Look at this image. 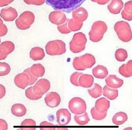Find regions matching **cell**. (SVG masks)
I'll return each instance as SVG.
<instances>
[{"label":"cell","instance_id":"obj_17","mask_svg":"<svg viewBox=\"0 0 132 130\" xmlns=\"http://www.w3.org/2000/svg\"><path fill=\"white\" fill-rule=\"evenodd\" d=\"M73 19L79 21H85L88 17V13L87 10L82 7H79L72 12Z\"/></svg>","mask_w":132,"mask_h":130},{"label":"cell","instance_id":"obj_26","mask_svg":"<svg viewBox=\"0 0 132 130\" xmlns=\"http://www.w3.org/2000/svg\"><path fill=\"white\" fill-rule=\"evenodd\" d=\"M102 92L104 96L111 100L116 99L118 95V89L110 88L107 85L104 86Z\"/></svg>","mask_w":132,"mask_h":130},{"label":"cell","instance_id":"obj_25","mask_svg":"<svg viewBox=\"0 0 132 130\" xmlns=\"http://www.w3.org/2000/svg\"><path fill=\"white\" fill-rule=\"evenodd\" d=\"M128 119V116L126 113L120 112L117 113L114 115L112 118V121L115 125L120 126L126 122Z\"/></svg>","mask_w":132,"mask_h":130},{"label":"cell","instance_id":"obj_11","mask_svg":"<svg viewBox=\"0 0 132 130\" xmlns=\"http://www.w3.org/2000/svg\"><path fill=\"white\" fill-rule=\"evenodd\" d=\"M50 21L56 25H61L64 24L67 21L65 14L62 11H55L52 12L49 16Z\"/></svg>","mask_w":132,"mask_h":130},{"label":"cell","instance_id":"obj_29","mask_svg":"<svg viewBox=\"0 0 132 130\" xmlns=\"http://www.w3.org/2000/svg\"><path fill=\"white\" fill-rule=\"evenodd\" d=\"M89 95L94 98H97L100 97L102 94V88L101 86L98 84H95L94 87L92 89L88 90Z\"/></svg>","mask_w":132,"mask_h":130},{"label":"cell","instance_id":"obj_44","mask_svg":"<svg viewBox=\"0 0 132 130\" xmlns=\"http://www.w3.org/2000/svg\"><path fill=\"white\" fill-rule=\"evenodd\" d=\"M14 0H0V7L7 6L13 2Z\"/></svg>","mask_w":132,"mask_h":130},{"label":"cell","instance_id":"obj_21","mask_svg":"<svg viewBox=\"0 0 132 130\" xmlns=\"http://www.w3.org/2000/svg\"><path fill=\"white\" fill-rule=\"evenodd\" d=\"M92 74L95 78L103 79L108 74L107 68L102 65H98L92 69Z\"/></svg>","mask_w":132,"mask_h":130},{"label":"cell","instance_id":"obj_18","mask_svg":"<svg viewBox=\"0 0 132 130\" xmlns=\"http://www.w3.org/2000/svg\"><path fill=\"white\" fill-rule=\"evenodd\" d=\"M110 102L107 99L101 98L96 101L95 108L101 113L107 112L110 107Z\"/></svg>","mask_w":132,"mask_h":130},{"label":"cell","instance_id":"obj_48","mask_svg":"<svg viewBox=\"0 0 132 130\" xmlns=\"http://www.w3.org/2000/svg\"><path fill=\"white\" fill-rule=\"evenodd\" d=\"M1 43V39H0V43Z\"/></svg>","mask_w":132,"mask_h":130},{"label":"cell","instance_id":"obj_5","mask_svg":"<svg viewBox=\"0 0 132 130\" xmlns=\"http://www.w3.org/2000/svg\"><path fill=\"white\" fill-rule=\"evenodd\" d=\"M87 42V38L84 34L81 32L75 33L69 44L70 50L73 53L81 52L85 49Z\"/></svg>","mask_w":132,"mask_h":130},{"label":"cell","instance_id":"obj_36","mask_svg":"<svg viewBox=\"0 0 132 130\" xmlns=\"http://www.w3.org/2000/svg\"><path fill=\"white\" fill-rule=\"evenodd\" d=\"M24 72L27 73L28 75L29 76V78H30V83H29V86H31L33 85V84L36 82L37 79H38V78L34 76V75L32 74L31 71H30V68H27V69L25 70L24 71Z\"/></svg>","mask_w":132,"mask_h":130},{"label":"cell","instance_id":"obj_27","mask_svg":"<svg viewBox=\"0 0 132 130\" xmlns=\"http://www.w3.org/2000/svg\"><path fill=\"white\" fill-rule=\"evenodd\" d=\"M30 70L32 74L38 78L43 77L45 74V68L40 64H33L30 68Z\"/></svg>","mask_w":132,"mask_h":130},{"label":"cell","instance_id":"obj_39","mask_svg":"<svg viewBox=\"0 0 132 130\" xmlns=\"http://www.w3.org/2000/svg\"><path fill=\"white\" fill-rule=\"evenodd\" d=\"M58 29L60 32L62 34H67L71 32L68 28L66 22L65 24L58 26Z\"/></svg>","mask_w":132,"mask_h":130},{"label":"cell","instance_id":"obj_23","mask_svg":"<svg viewBox=\"0 0 132 130\" xmlns=\"http://www.w3.org/2000/svg\"><path fill=\"white\" fill-rule=\"evenodd\" d=\"M11 111L14 116L17 117H22L26 114L27 109L22 104L16 103L12 106Z\"/></svg>","mask_w":132,"mask_h":130},{"label":"cell","instance_id":"obj_16","mask_svg":"<svg viewBox=\"0 0 132 130\" xmlns=\"http://www.w3.org/2000/svg\"><path fill=\"white\" fill-rule=\"evenodd\" d=\"M123 5L124 4L122 0H111L108 5V8L111 13L117 14L120 13Z\"/></svg>","mask_w":132,"mask_h":130},{"label":"cell","instance_id":"obj_7","mask_svg":"<svg viewBox=\"0 0 132 130\" xmlns=\"http://www.w3.org/2000/svg\"><path fill=\"white\" fill-rule=\"evenodd\" d=\"M35 20L34 14L31 12L26 11L22 13L15 21L16 26L21 30L29 28Z\"/></svg>","mask_w":132,"mask_h":130},{"label":"cell","instance_id":"obj_22","mask_svg":"<svg viewBox=\"0 0 132 130\" xmlns=\"http://www.w3.org/2000/svg\"><path fill=\"white\" fill-rule=\"evenodd\" d=\"M30 57L34 61L42 60L45 57L44 50L39 47H35L31 49L29 53Z\"/></svg>","mask_w":132,"mask_h":130},{"label":"cell","instance_id":"obj_8","mask_svg":"<svg viewBox=\"0 0 132 130\" xmlns=\"http://www.w3.org/2000/svg\"><path fill=\"white\" fill-rule=\"evenodd\" d=\"M68 108L72 113L75 115H81L86 112L87 105L84 100L78 97H75L69 102Z\"/></svg>","mask_w":132,"mask_h":130},{"label":"cell","instance_id":"obj_37","mask_svg":"<svg viewBox=\"0 0 132 130\" xmlns=\"http://www.w3.org/2000/svg\"><path fill=\"white\" fill-rule=\"evenodd\" d=\"M7 32V26L4 24L1 19L0 18V37L5 36Z\"/></svg>","mask_w":132,"mask_h":130},{"label":"cell","instance_id":"obj_42","mask_svg":"<svg viewBox=\"0 0 132 130\" xmlns=\"http://www.w3.org/2000/svg\"><path fill=\"white\" fill-rule=\"evenodd\" d=\"M8 124L4 120L0 119V130H7Z\"/></svg>","mask_w":132,"mask_h":130},{"label":"cell","instance_id":"obj_9","mask_svg":"<svg viewBox=\"0 0 132 130\" xmlns=\"http://www.w3.org/2000/svg\"><path fill=\"white\" fill-rule=\"evenodd\" d=\"M51 87L50 82L45 79H39L33 86L34 92L38 95L43 96L50 90Z\"/></svg>","mask_w":132,"mask_h":130},{"label":"cell","instance_id":"obj_28","mask_svg":"<svg viewBox=\"0 0 132 130\" xmlns=\"http://www.w3.org/2000/svg\"><path fill=\"white\" fill-rule=\"evenodd\" d=\"M68 28L71 32H75L81 29L83 25V22L79 21L73 19H68L66 21Z\"/></svg>","mask_w":132,"mask_h":130},{"label":"cell","instance_id":"obj_24","mask_svg":"<svg viewBox=\"0 0 132 130\" xmlns=\"http://www.w3.org/2000/svg\"><path fill=\"white\" fill-rule=\"evenodd\" d=\"M122 18L128 21L132 20V1H129L125 3L124 10L121 12Z\"/></svg>","mask_w":132,"mask_h":130},{"label":"cell","instance_id":"obj_12","mask_svg":"<svg viewBox=\"0 0 132 130\" xmlns=\"http://www.w3.org/2000/svg\"><path fill=\"white\" fill-rule=\"evenodd\" d=\"M45 102L49 107L55 108L60 104L61 99L60 95L54 92L49 93L45 98Z\"/></svg>","mask_w":132,"mask_h":130},{"label":"cell","instance_id":"obj_34","mask_svg":"<svg viewBox=\"0 0 132 130\" xmlns=\"http://www.w3.org/2000/svg\"><path fill=\"white\" fill-rule=\"evenodd\" d=\"M11 70V67L8 64L0 62V76L7 75Z\"/></svg>","mask_w":132,"mask_h":130},{"label":"cell","instance_id":"obj_45","mask_svg":"<svg viewBox=\"0 0 132 130\" xmlns=\"http://www.w3.org/2000/svg\"><path fill=\"white\" fill-rule=\"evenodd\" d=\"M93 2H96L98 4L105 5L109 2V0H91Z\"/></svg>","mask_w":132,"mask_h":130},{"label":"cell","instance_id":"obj_6","mask_svg":"<svg viewBox=\"0 0 132 130\" xmlns=\"http://www.w3.org/2000/svg\"><path fill=\"white\" fill-rule=\"evenodd\" d=\"M45 49L46 53L51 56L62 55L67 51L65 43L60 40L50 41L46 44Z\"/></svg>","mask_w":132,"mask_h":130},{"label":"cell","instance_id":"obj_4","mask_svg":"<svg viewBox=\"0 0 132 130\" xmlns=\"http://www.w3.org/2000/svg\"><path fill=\"white\" fill-rule=\"evenodd\" d=\"M107 29L108 26L104 22L98 21L94 22L88 33L90 40L94 42L101 41Z\"/></svg>","mask_w":132,"mask_h":130},{"label":"cell","instance_id":"obj_47","mask_svg":"<svg viewBox=\"0 0 132 130\" xmlns=\"http://www.w3.org/2000/svg\"><path fill=\"white\" fill-rule=\"evenodd\" d=\"M7 57V56H4L0 53V60L5 59Z\"/></svg>","mask_w":132,"mask_h":130},{"label":"cell","instance_id":"obj_15","mask_svg":"<svg viewBox=\"0 0 132 130\" xmlns=\"http://www.w3.org/2000/svg\"><path fill=\"white\" fill-rule=\"evenodd\" d=\"M106 85L110 88L116 89L121 88L124 84L122 79L119 78L115 75H110L105 79Z\"/></svg>","mask_w":132,"mask_h":130},{"label":"cell","instance_id":"obj_14","mask_svg":"<svg viewBox=\"0 0 132 130\" xmlns=\"http://www.w3.org/2000/svg\"><path fill=\"white\" fill-rule=\"evenodd\" d=\"M0 16L5 21H12L18 17V12L14 8L7 7L2 9Z\"/></svg>","mask_w":132,"mask_h":130},{"label":"cell","instance_id":"obj_33","mask_svg":"<svg viewBox=\"0 0 132 130\" xmlns=\"http://www.w3.org/2000/svg\"><path fill=\"white\" fill-rule=\"evenodd\" d=\"M25 95L29 99L31 100H37L42 97L36 94L33 91V86L29 87L26 90Z\"/></svg>","mask_w":132,"mask_h":130},{"label":"cell","instance_id":"obj_3","mask_svg":"<svg viewBox=\"0 0 132 130\" xmlns=\"http://www.w3.org/2000/svg\"><path fill=\"white\" fill-rule=\"evenodd\" d=\"M96 63L94 57L90 53H86L74 59L73 65L75 69L78 71H84L91 68Z\"/></svg>","mask_w":132,"mask_h":130},{"label":"cell","instance_id":"obj_46","mask_svg":"<svg viewBox=\"0 0 132 130\" xmlns=\"http://www.w3.org/2000/svg\"><path fill=\"white\" fill-rule=\"evenodd\" d=\"M41 126H54V125H53L52 124L50 123H48L46 122H43L41 123L40 124Z\"/></svg>","mask_w":132,"mask_h":130},{"label":"cell","instance_id":"obj_19","mask_svg":"<svg viewBox=\"0 0 132 130\" xmlns=\"http://www.w3.org/2000/svg\"><path fill=\"white\" fill-rule=\"evenodd\" d=\"M94 79L90 75L82 74L79 77V85L85 88H90L94 84Z\"/></svg>","mask_w":132,"mask_h":130},{"label":"cell","instance_id":"obj_13","mask_svg":"<svg viewBox=\"0 0 132 130\" xmlns=\"http://www.w3.org/2000/svg\"><path fill=\"white\" fill-rule=\"evenodd\" d=\"M14 82L18 88L24 89L28 86H29L30 78L28 74L23 72L15 76L14 79Z\"/></svg>","mask_w":132,"mask_h":130},{"label":"cell","instance_id":"obj_10","mask_svg":"<svg viewBox=\"0 0 132 130\" xmlns=\"http://www.w3.org/2000/svg\"><path fill=\"white\" fill-rule=\"evenodd\" d=\"M56 116L57 123L60 126H67L71 119L70 113L67 109L59 110L56 112Z\"/></svg>","mask_w":132,"mask_h":130},{"label":"cell","instance_id":"obj_1","mask_svg":"<svg viewBox=\"0 0 132 130\" xmlns=\"http://www.w3.org/2000/svg\"><path fill=\"white\" fill-rule=\"evenodd\" d=\"M46 3L56 11L70 13L78 8L86 0H45Z\"/></svg>","mask_w":132,"mask_h":130},{"label":"cell","instance_id":"obj_41","mask_svg":"<svg viewBox=\"0 0 132 130\" xmlns=\"http://www.w3.org/2000/svg\"><path fill=\"white\" fill-rule=\"evenodd\" d=\"M21 126H36V123L31 119H26L22 122Z\"/></svg>","mask_w":132,"mask_h":130},{"label":"cell","instance_id":"obj_40","mask_svg":"<svg viewBox=\"0 0 132 130\" xmlns=\"http://www.w3.org/2000/svg\"><path fill=\"white\" fill-rule=\"evenodd\" d=\"M125 69L126 71L127 72L128 74L129 75L130 77L132 76V60L128 61L126 64H123Z\"/></svg>","mask_w":132,"mask_h":130},{"label":"cell","instance_id":"obj_2","mask_svg":"<svg viewBox=\"0 0 132 130\" xmlns=\"http://www.w3.org/2000/svg\"><path fill=\"white\" fill-rule=\"evenodd\" d=\"M114 29L119 39L124 42L132 39V32L129 24L124 21H118L115 24Z\"/></svg>","mask_w":132,"mask_h":130},{"label":"cell","instance_id":"obj_38","mask_svg":"<svg viewBox=\"0 0 132 130\" xmlns=\"http://www.w3.org/2000/svg\"><path fill=\"white\" fill-rule=\"evenodd\" d=\"M26 4L28 5H41L44 4L45 0H23Z\"/></svg>","mask_w":132,"mask_h":130},{"label":"cell","instance_id":"obj_30","mask_svg":"<svg viewBox=\"0 0 132 130\" xmlns=\"http://www.w3.org/2000/svg\"><path fill=\"white\" fill-rule=\"evenodd\" d=\"M115 56L116 59L119 62H124L128 58V53L127 51L124 49H118L116 51Z\"/></svg>","mask_w":132,"mask_h":130},{"label":"cell","instance_id":"obj_32","mask_svg":"<svg viewBox=\"0 0 132 130\" xmlns=\"http://www.w3.org/2000/svg\"><path fill=\"white\" fill-rule=\"evenodd\" d=\"M91 113L93 119L95 120H101L105 118L107 116V112L101 113L96 110L95 107H93L91 110Z\"/></svg>","mask_w":132,"mask_h":130},{"label":"cell","instance_id":"obj_43","mask_svg":"<svg viewBox=\"0 0 132 130\" xmlns=\"http://www.w3.org/2000/svg\"><path fill=\"white\" fill-rule=\"evenodd\" d=\"M6 94V89L3 85L0 84V100L4 98Z\"/></svg>","mask_w":132,"mask_h":130},{"label":"cell","instance_id":"obj_20","mask_svg":"<svg viewBox=\"0 0 132 130\" xmlns=\"http://www.w3.org/2000/svg\"><path fill=\"white\" fill-rule=\"evenodd\" d=\"M14 49V44L11 41H5L0 45V53L4 56H7Z\"/></svg>","mask_w":132,"mask_h":130},{"label":"cell","instance_id":"obj_31","mask_svg":"<svg viewBox=\"0 0 132 130\" xmlns=\"http://www.w3.org/2000/svg\"><path fill=\"white\" fill-rule=\"evenodd\" d=\"M74 120L77 124L80 126L86 125L90 121V119L87 113L85 112L81 116H74Z\"/></svg>","mask_w":132,"mask_h":130},{"label":"cell","instance_id":"obj_35","mask_svg":"<svg viewBox=\"0 0 132 130\" xmlns=\"http://www.w3.org/2000/svg\"><path fill=\"white\" fill-rule=\"evenodd\" d=\"M83 73L80 72H75L73 73L70 77V82L71 84L76 86H80L78 80L79 77Z\"/></svg>","mask_w":132,"mask_h":130}]
</instances>
